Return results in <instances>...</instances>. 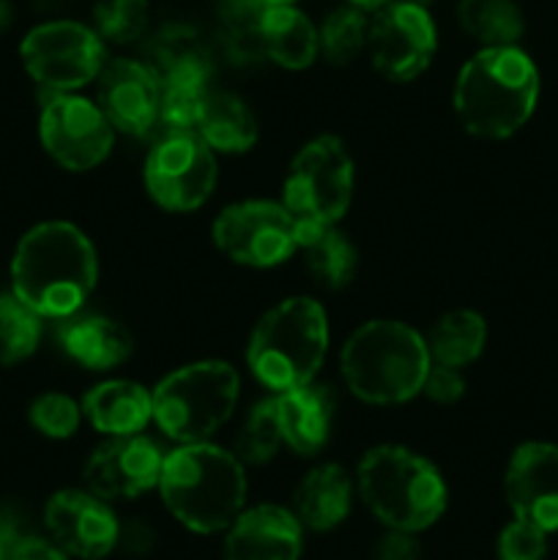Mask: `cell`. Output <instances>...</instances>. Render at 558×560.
Instances as JSON below:
<instances>
[{
  "instance_id": "cell-17",
  "label": "cell",
  "mask_w": 558,
  "mask_h": 560,
  "mask_svg": "<svg viewBox=\"0 0 558 560\" xmlns=\"http://www.w3.org/2000/svg\"><path fill=\"white\" fill-rule=\"evenodd\" d=\"M507 501L514 517L528 520L542 530H558V446L523 443L507 468Z\"/></svg>"
},
{
  "instance_id": "cell-9",
  "label": "cell",
  "mask_w": 558,
  "mask_h": 560,
  "mask_svg": "<svg viewBox=\"0 0 558 560\" xmlns=\"http://www.w3.org/2000/svg\"><path fill=\"white\" fill-rule=\"evenodd\" d=\"M22 66L38 85L71 93L104 69V42L93 27L71 20L44 22L22 38Z\"/></svg>"
},
{
  "instance_id": "cell-25",
  "label": "cell",
  "mask_w": 558,
  "mask_h": 560,
  "mask_svg": "<svg viewBox=\"0 0 558 560\" xmlns=\"http://www.w3.org/2000/svg\"><path fill=\"white\" fill-rule=\"evenodd\" d=\"M353 481L339 465H321L304 476L293 495V514L304 528L332 530L348 517Z\"/></svg>"
},
{
  "instance_id": "cell-45",
  "label": "cell",
  "mask_w": 558,
  "mask_h": 560,
  "mask_svg": "<svg viewBox=\"0 0 558 560\" xmlns=\"http://www.w3.org/2000/svg\"><path fill=\"white\" fill-rule=\"evenodd\" d=\"M0 560H5V547H3V539H0Z\"/></svg>"
},
{
  "instance_id": "cell-10",
  "label": "cell",
  "mask_w": 558,
  "mask_h": 560,
  "mask_svg": "<svg viewBox=\"0 0 558 560\" xmlns=\"http://www.w3.org/2000/svg\"><path fill=\"white\" fill-rule=\"evenodd\" d=\"M299 219L271 200L230 206L213 222V244L228 260L249 268H271L293 257Z\"/></svg>"
},
{
  "instance_id": "cell-34",
  "label": "cell",
  "mask_w": 558,
  "mask_h": 560,
  "mask_svg": "<svg viewBox=\"0 0 558 560\" xmlns=\"http://www.w3.org/2000/svg\"><path fill=\"white\" fill-rule=\"evenodd\" d=\"M82 419V408L66 394H42L31 405V424L53 441H66L77 432Z\"/></svg>"
},
{
  "instance_id": "cell-38",
  "label": "cell",
  "mask_w": 558,
  "mask_h": 560,
  "mask_svg": "<svg viewBox=\"0 0 558 560\" xmlns=\"http://www.w3.org/2000/svg\"><path fill=\"white\" fill-rule=\"evenodd\" d=\"M5 560H66V552L55 541L38 536H20L5 547Z\"/></svg>"
},
{
  "instance_id": "cell-28",
  "label": "cell",
  "mask_w": 558,
  "mask_h": 560,
  "mask_svg": "<svg viewBox=\"0 0 558 560\" xmlns=\"http://www.w3.org/2000/svg\"><path fill=\"white\" fill-rule=\"evenodd\" d=\"M460 25L485 47H509L523 36V11L514 0H460Z\"/></svg>"
},
{
  "instance_id": "cell-33",
  "label": "cell",
  "mask_w": 558,
  "mask_h": 560,
  "mask_svg": "<svg viewBox=\"0 0 558 560\" xmlns=\"http://www.w3.org/2000/svg\"><path fill=\"white\" fill-rule=\"evenodd\" d=\"M93 22L102 42L131 44L148 27V0H98Z\"/></svg>"
},
{
  "instance_id": "cell-31",
  "label": "cell",
  "mask_w": 558,
  "mask_h": 560,
  "mask_svg": "<svg viewBox=\"0 0 558 560\" xmlns=\"http://www.w3.org/2000/svg\"><path fill=\"white\" fill-rule=\"evenodd\" d=\"M367 36H370V20L356 5L332 11L317 31L321 52L334 66H345L359 58L361 49L367 47Z\"/></svg>"
},
{
  "instance_id": "cell-15",
  "label": "cell",
  "mask_w": 558,
  "mask_h": 560,
  "mask_svg": "<svg viewBox=\"0 0 558 560\" xmlns=\"http://www.w3.org/2000/svg\"><path fill=\"white\" fill-rule=\"evenodd\" d=\"M44 523L55 545L82 560H98L118 547L120 525L104 498L91 490H63L49 498Z\"/></svg>"
},
{
  "instance_id": "cell-39",
  "label": "cell",
  "mask_w": 558,
  "mask_h": 560,
  "mask_svg": "<svg viewBox=\"0 0 558 560\" xmlns=\"http://www.w3.org/2000/svg\"><path fill=\"white\" fill-rule=\"evenodd\" d=\"M372 560H421V547L408 530H392L377 541Z\"/></svg>"
},
{
  "instance_id": "cell-11",
  "label": "cell",
  "mask_w": 558,
  "mask_h": 560,
  "mask_svg": "<svg viewBox=\"0 0 558 560\" xmlns=\"http://www.w3.org/2000/svg\"><path fill=\"white\" fill-rule=\"evenodd\" d=\"M142 180L164 211H195L213 195L217 159L195 131L164 135L148 153Z\"/></svg>"
},
{
  "instance_id": "cell-24",
  "label": "cell",
  "mask_w": 558,
  "mask_h": 560,
  "mask_svg": "<svg viewBox=\"0 0 558 560\" xmlns=\"http://www.w3.org/2000/svg\"><path fill=\"white\" fill-rule=\"evenodd\" d=\"M295 249H301L306 271L323 288L342 290L345 284L353 282L359 257H356L350 238L342 230H337V224L304 222V219H299Z\"/></svg>"
},
{
  "instance_id": "cell-43",
  "label": "cell",
  "mask_w": 558,
  "mask_h": 560,
  "mask_svg": "<svg viewBox=\"0 0 558 560\" xmlns=\"http://www.w3.org/2000/svg\"><path fill=\"white\" fill-rule=\"evenodd\" d=\"M266 5H282V3H295V0H263Z\"/></svg>"
},
{
  "instance_id": "cell-36",
  "label": "cell",
  "mask_w": 558,
  "mask_h": 560,
  "mask_svg": "<svg viewBox=\"0 0 558 560\" xmlns=\"http://www.w3.org/2000/svg\"><path fill=\"white\" fill-rule=\"evenodd\" d=\"M547 552V530L528 520L514 517L498 536V558L501 560H542Z\"/></svg>"
},
{
  "instance_id": "cell-37",
  "label": "cell",
  "mask_w": 558,
  "mask_h": 560,
  "mask_svg": "<svg viewBox=\"0 0 558 560\" xmlns=\"http://www.w3.org/2000/svg\"><path fill=\"white\" fill-rule=\"evenodd\" d=\"M421 392H425L432 402L452 405L465 394V381H463V375H460L457 366H446V364L432 366L430 364V372H427Z\"/></svg>"
},
{
  "instance_id": "cell-23",
  "label": "cell",
  "mask_w": 558,
  "mask_h": 560,
  "mask_svg": "<svg viewBox=\"0 0 558 560\" xmlns=\"http://www.w3.org/2000/svg\"><path fill=\"white\" fill-rule=\"evenodd\" d=\"M260 44L263 58L290 71L312 66L321 52L317 27L293 3L266 5L260 22Z\"/></svg>"
},
{
  "instance_id": "cell-3",
  "label": "cell",
  "mask_w": 558,
  "mask_h": 560,
  "mask_svg": "<svg viewBox=\"0 0 558 560\" xmlns=\"http://www.w3.org/2000/svg\"><path fill=\"white\" fill-rule=\"evenodd\" d=\"M164 506L195 534L228 530L244 512V463L213 443H181L164 457L159 476Z\"/></svg>"
},
{
  "instance_id": "cell-35",
  "label": "cell",
  "mask_w": 558,
  "mask_h": 560,
  "mask_svg": "<svg viewBox=\"0 0 558 560\" xmlns=\"http://www.w3.org/2000/svg\"><path fill=\"white\" fill-rule=\"evenodd\" d=\"M202 93H206V88L162 85L159 124L164 126V135H184V131L195 129Z\"/></svg>"
},
{
  "instance_id": "cell-44",
  "label": "cell",
  "mask_w": 558,
  "mask_h": 560,
  "mask_svg": "<svg viewBox=\"0 0 558 560\" xmlns=\"http://www.w3.org/2000/svg\"><path fill=\"white\" fill-rule=\"evenodd\" d=\"M408 3H414V5H421V9H427V5H430L432 0H408Z\"/></svg>"
},
{
  "instance_id": "cell-20",
  "label": "cell",
  "mask_w": 558,
  "mask_h": 560,
  "mask_svg": "<svg viewBox=\"0 0 558 560\" xmlns=\"http://www.w3.org/2000/svg\"><path fill=\"white\" fill-rule=\"evenodd\" d=\"M82 416L102 435H140L153 419V397L131 381H107L93 386L82 399Z\"/></svg>"
},
{
  "instance_id": "cell-14",
  "label": "cell",
  "mask_w": 558,
  "mask_h": 560,
  "mask_svg": "<svg viewBox=\"0 0 558 560\" xmlns=\"http://www.w3.org/2000/svg\"><path fill=\"white\" fill-rule=\"evenodd\" d=\"M96 104L113 129L131 137L151 135L159 124L162 80L140 60H109L96 77Z\"/></svg>"
},
{
  "instance_id": "cell-16",
  "label": "cell",
  "mask_w": 558,
  "mask_h": 560,
  "mask_svg": "<svg viewBox=\"0 0 558 560\" xmlns=\"http://www.w3.org/2000/svg\"><path fill=\"white\" fill-rule=\"evenodd\" d=\"M164 457L142 435L113 438L98 446L85 465V485L104 501H129L159 487Z\"/></svg>"
},
{
  "instance_id": "cell-1",
  "label": "cell",
  "mask_w": 558,
  "mask_h": 560,
  "mask_svg": "<svg viewBox=\"0 0 558 560\" xmlns=\"http://www.w3.org/2000/svg\"><path fill=\"white\" fill-rule=\"evenodd\" d=\"M96 249L69 222H44L27 230L11 260V293L55 320L82 310L96 288Z\"/></svg>"
},
{
  "instance_id": "cell-13",
  "label": "cell",
  "mask_w": 558,
  "mask_h": 560,
  "mask_svg": "<svg viewBox=\"0 0 558 560\" xmlns=\"http://www.w3.org/2000/svg\"><path fill=\"white\" fill-rule=\"evenodd\" d=\"M372 66L388 82H410L425 74L438 47V31L430 11L408 0H388L370 22Z\"/></svg>"
},
{
  "instance_id": "cell-19",
  "label": "cell",
  "mask_w": 558,
  "mask_h": 560,
  "mask_svg": "<svg viewBox=\"0 0 558 560\" xmlns=\"http://www.w3.org/2000/svg\"><path fill=\"white\" fill-rule=\"evenodd\" d=\"M282 443L301 457H312L326 446L334 421V392L321 383L290 388L274 397Z\"/></svg>"
},
{
  "instance_id": "cell-41",
  "label": "cell",
  "mask_w": 558,
  "mask_h": 560,
  "mask_svg": "<svg viewBox=\"0 0 558 560\" xmlns=\"http://www.w3.org/2000/svg\"><path fill=\"white\" fill-rule=\"evenodd\" d=\"M348 3L356 5V9H361V11H377L381 5H386L388 0H348Z\"/></svg>"
},
{
  "instance_id": "cell-12",
  "label": "cell",
  "mask_w": 558,
  "mask_h": 560,
  "mask_svg": "<svg viewBox=\"0 0 558 560\" xmlns=\"http://www.w3.org/2000/svg\"><path fill=\"white\" fill-rule=\"evenodd\" d=\"M38 137L60 167L85 173L109 156L115 129L98 104L74 93H53L42 107Z\"/></svg>"
},
{
  "instance_id": "cell-8",
  "label": "cell",
  "mask_w": 558,
  "mask_h": 560,
  "mask_svg": "<svg viewBox=\"0 0 558 560\" xmlns=\"http://www.w3.org/2000/svg\"><path fill=\"white\" fill-rule=\"evenodd\" d=\"M353 159L339 137L323 135L293 156L284 178V206L304 222L337 224L353 200Z\"/></svg>"
},
{
  "instance_id": "cell-2",
  "label": "cell",
  "mask_w": 558,
  "mask_h": 560,
  "mask_svg": "<svg viewBox=\"0 0 558 560\" xmlns=\"http://www.w3.org/2000/svg\"><path fill=\"white\" fill-rule=\"evenodd\" d=\"M539 98V71L520 47H485L463 66L454 85V113L465 131L503 140L523 129Z\"/></svg>"
},
{
  "instance_id": "cell-29",
  "label": "cell",
  "mask_w": 558,
  "mask_h": 560,
  "mask_svg": "<svg viewBox=\"0 0 558 560\" xmlns=\"http://www.w3.org/2000/svg\"><path fill=\"white\" fill-rule=\"evenodd\" d=\"M266 3L263 0H219V25L228 55L239 63L263 58L260 22Z\"/></svg>"
},
{
  "instance_id": "cell-7",
  "label": "cell",
  "mask_w": 558,
  "mask_h": 560,
  "mask_svg": "<svg viewBox=\"0 0 558 560\" xmlns=\"http://www.w3.org/2000/svg\"><path fill=\"white\" fill-rule=\"evenodd\" d=\"M239 392V372L228 361L181 366L153 388V421L170 441L202 443L228 424Z\"/></svg>"
},
{
  "instance_id": "cell-26",
  "label": "cell",
  "mask_w": 558,
  "mask_h": 560,
  "mask_svg": "<svg viewBox=\"0 0 558 560\" xmlns=\"http://www.w3.org/2000/svg\"><path fill=\"white\" fill-rule=\"evenodd\" d=\"M195 131L208 148L222 153H246L257 140V120L244 98L228 91L202 93Z\"/></svg>"
},
{
  "instance_id": "cell-22",
  "label": "cell",
  "mask_w": 558,
  "mask_h": 560,
  "mask_svg": "<svg viewBox=\"0 0 558 560\" xmlns=\"http://www.w3.org/2000/svg\"><path fill=\"white\" fill-rule=\"evenodd\" d=\"M151 66L162 85L208 88L213 74V55L200 31L189 25H170L151 42Z\"/></svg>"
},
{
  "instance_id": "cell-4",
  "label": "cell",
  "mask_w": 558,
  "mask_h": 560,
  "mask_svg": "<svg viewBox=\"0 0 558 560\" xmlns=\"http://www.w3.org/2000/svg\"><path fill=\"white\" fill-rule=\"evenodd\" d=\"M342 377L370 405H403L421 394L430 372V350L419 331L399 320H372L345 342Z\"/></svg>"
},
{
  "instance_id": "cell-5",
  "label": "cell",
  "mask_w": 558,
  "mask_h": 560,
  "mask_svg": "<svg viewBox=\"0 0 558 560\" xmlns=\"http://www.w3.org/2000/svg\"><path fill=\"white\" fill-rule=\"evenodd\" d=\"M361 501L392 530L430 528L446 509V485L432 463L403 446H375L356 474Z\"/></svg>"
},
{
  "instance_id": "cell-6",
  "label": "cell",
  "mask_w": 558,
  "mask_h": 560,
  "mask_svg": "<svg viewBox=\"0 0 558 560\" xmlns=\"http://www.w3.org/2000/svg\"><path fill=\"white\" fill-rule=\"evenodd\" d=\"M328 350V317L312 299H288L257 320L246 361L257 381L282 394L306 386L321 372Z\"/></svg>"
},
{
  "instance_id": "cell-40",
  "label": "cell",
  "mask_w": 558,
  "mask_h": 560,
  "mask_svg": "<svg viewBox=\"0 0 558 560\" xmlns=\"http://www.w3.org/2000/svg\"><path fill=\"white\" fill-rule=\"evenodd\" d=\"M118 545H124L135 556H142L153 547V530L142 523H129L126 528H120Z\"/></svg>"
},
{
  "instance_id": "cell-42",
  "label": "cell",
  "mask_w": 558,
  "mask_h": 560,
  "mask_svg": "<svg viewBox=\"0 0 558 560\" xmlns=\"http://www.w3.org/2000/svg\"><path fill=\"white\" fill-rule=\"evenodd\" d=\"M11 25V5L9 0H0V33Z\"/></svg>"
},
{
  "instance_id": "cell-32",
  "label": "cell",
  "mask_w": 558,
  "mask_h": 560,
  "mask_svg": "<svg viewBox=\"0 0 558 560\" xmlns=\"http://www.w3.org/2000/svg\"><path fill=\"white\" fill-rule=\"evenodd\" d=\"M279 446H282V432L277 421V405L274 399H263L249 410L235 438V457L246 465H263L274 459Z\"/></svg>"
},
{
  "instance_id": "cell-27",
  "label": "cell",
  "mask_w": 558,
  "mask_h": 560,
  "mask_svg": "<svg viewBox=\"0 0 558 560\" xmlns=\"http://www.w3.org/2000/svg\"><path fill=\"white\" fill-rule=\"evenodd\" d=\"M487 345V323L485 317L470 310L446 312L441 320L432 326L427 337V350L435 364L446 366H468L481 355Z\"/></svg>"
},
{
  "instance_id": "cell-30",
  "label": "cell",
  "mask_w": 558,
  "mask_h": 560,
  "mask_svg": "<svg viewBox=\"0 0 558 560\" xmlns=\"http://www.w3.org/2000/svg\"><path fill=\"white\" fill-rule=\"evenodd\" d=\"M42 339V315L14 293L0 295V366H14L36 353Z\"/></svg>"
},
{
  "instance_id": "cell-18",
  "label": "cell",
  "mask_w": 558,
  "mask_h": 560,
  "mask_svg": "<svg viewBox=\"0 0 558 560\" xmlns=\"http://www.w3.org/2000/svg\"><path fill=\"white\" fill-rule=\"evenodd\" d=\"M301 523L279 506L241 512L228 528L224 560H299Z\"/></svg>"
},
{
  "instance_id": "cell-21",
  "label": "cell",
  "mask_w": 558,
  "mask_h": 560,
  "mask_svg": "<svg viewBox=\"0 0 558 560\" xmlns=\"http://www.w3.org/2000/svg\"><path fill=\"white\" fill-rule=\"evenodd\" d=\"M58 339L71 361L93 372L115 370L131 355V334L102 315L63 317Z\"/></svg>"
}]
</instances>
